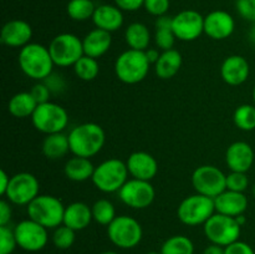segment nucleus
<instances>
[{"label":"nucleus","mask_w":255,"mask_h":254,"mask_svg":"<svg viewBox=\"0 0 255 254\" xmlns=\"http://www.w3.org/2000/svg\"><path fill=\"white\" fill-rule=\"evenodd\" d=\"M91 209L94 221L101 226L107 227L117 217L114 203L110 202L109 199H99L92 204Z\"/></svg>","instance_id":"obj_34"},{"label":"nucleus","mask_w":255,"mask_h":254,"mask_svg":"<svg viewBox=\"0 0 255 254\" xmlns=\"http://www.w3.org/2000/svg\"><path fill=\"white\" fill-rule=\"evenodd\" d=\"M74 72L82 81H92L100 74V65L97 59L84 55L76 64L74 65Z\"/></svg>","instance_id":"obj_33"},{"label":"nucleus","mask_w":255,"mask_h":254,"mask_svg":"<svg viewBox=\"0 0 255 254\" xmlns=\"http://www.w3.org/2000/svg\"><path fill=\"white\" fill-rule=\"evenodd\" d=\"M234 125L242 131L255 129V105L244 104L237 107L233 115Z\"/></svg>","instance_id":"obj_35"},{"label":"nucleus","mask_w":255,"mask_h":254,"mask_svg":"<svg viewBox=\"0 0 255 254\" xmlns=\"http://www.w3.org/2000/svg\"><path fill=\"white\" fill-rule=\"evenodd\" d=\"M17 247L26 252H39L46 247L49 242L47 228L32 219H24L14 228Z\"/></svg>","instance_id":"obj_14"},{"label":"nucleus","mask_w":255,"mask_h":254,"mask_svg":"<svg viewBox=\"0 0 255 254\" xmlns=\"http://www.w3.org/2000/svg\"><path fill=\"white\" fill-rule=\"evenodd\" d=\"M51 239L52 243L57 249L65 251V249H69L74 246L75 239H76V232L65 226V224H61V226L54 229Z\"/></svg>","instance_id":"obj_36"},{"label":"nucleus","mask_w":255,"mask_h":254,"mask_svg":"<svg viewBox=\"0 0 255 254\" xmlns=\"http://www.w3.org/2000/svg\"><path fill=\"white\" fill-rule=\"evenodd\" d=\"M204 234L211 243L226 248L229 244L239 241L242 233V226L237 218L214 213L203 226Z\"/></svg>","instance_id":"obj_8"},{"label":"nucleus","mask_w":255,"mask_h":254,"mask_svg":"<svg viewBox=\"0 0 255 254\" xmlns=\"http://www.w3.org/2000/svg\"><path fill=\"white\" fill-rule=\"evenodd\" d=\"M65 207L61 199L51 194H39L26 206L27 216L47 229H55L64 223Z\"/></svg>","instance_id":"obj_4"},{"label":"nucleus","mask_w":255,"mask_h":254,"mask_svg":"<svg viewBox=\"0 0 255 254\" xmlns=\"http://www.w3.org/2000/svg\"><path fill=\"white\" fill-rule=\"evenodd\" d=\"M82 45H84L85 55L94 57V59H99V57L104 56L111 47V32L96 27L87 32L86 36L82 39Z\"/></svg>","instance_id":"obj_24"},{"label":"nucleus","mask_w":255,"mask_h":254,"mask_svg":"<svg viewBox=\"0 0 255 254\" xmlns=\"http://www.w3.org/2000/svg\"><path fill=\"white\" fill-rule=\"evenodd\" d=\"M125 40L129 49L146 51L151 42V31L143 22H132L126 27L125 31Z\"/></svg>","instance_id":"obj_29"},{"label":"nucleus","mask_w":255,"mask_h":254,"mask_svg":"<svg viewBox=\"0 0 255 254\" xmlns=\"http://www.w3.org/2000/svg\"><path fill=\"white\" fill-rule=\"evenodd\" d=\"M182 55L178 50L169 49L161 52L158 61L154 64V72L162 80H169L176 76L182 67Z\"/></svg>","instance_id":"obj_25"},{"label":"nucleus","mask_w":255,"mask_h":254,"mask_svg":"<svg viewBox=\"0 0 255 254\" xmlns=\"http://www.w3.org/2000/svg\"><path fill=\"white\" fill-rule=\"evenodd\" d=\"M161 254H194V244L186 236H172L164 241Z\"/></svg>","instance_id":"obj_32"},{"label":"nucleus","mask_w":255,"mask_h":254,"mask_svg":"<svg viewBox=\"0 0 255 254\" xmlns=\"http://www.w3.org/2000/svg\"><path fill=\"white\" fill-rule=\"evenodd\" d=\"M172 20L173 17L163 15V16L157 17L156 22H154V27H156L154 42H156V46L162 51L173 49L174 41L177 39L173 32V27H172Z\"/></svg>","instance_id":"obj_30"},{"label":"nucleus","mask_w":255,"mask_h":254,"mask_svg":"<svg viewBox=\"0 0 255 254\" xmlns=\"http://www.w3.org/2000/svg\"><path fill=\"white\" fill-rule=\"evenodd\" d=\"M17 62L22 74L35 81H44L54 72L55 64L49 47L37 42H30L20 49Z\"/></svg>","instance_id":"obj_1"},{"label":"nucleus","mask_w":255,"mask_h":254,"mask_svg":"<svg viewBox=\"0 0 255 254\" xmlns=\"http://www.w3.org/2000/svg\"><path fill=\"white\" fill-rule=\"evenodd\" d=\"M253 100H254V104H255V85H254V89H253Z\"/></svg>","instance_id":"obj_53"},{"label":"nucleus","mask_w":255,"mask_h":254,"mask_svg":"<svg viewBox=\"0 0 255 254\" xmlns=\"http://www.w3.org/2000/svg\"><path fill=\"white\" fill-rule=\"evenodd\" d=\"M253 196H254V198H255V184H254V187H253Z\"/></svg>","instance_id":"obj_54"},{"label":"nucleus","mask_w":255,"mask_h":254,"mask_svg":"<svg viewBox=\"0 0 255 254\" xmlns=\"http://www.w3.org/2000/svg\"><path fill=\"white\" fill-rule=\"evenodd\" d=\"M224 254H255V252L246 242L237 241L224 248Z\"/></svg>","instance_id":"obj_43"},{"label":"nucleus","mask_w":255,"mask_h":254,"mask_svg":"<svg viewBox=\"0 0 255 254\" xmlns=\"http://www.w3.org/2000/svg\"><path fill=\"white\" fill-rule=\"evenodd\" d=\"M144 52H146V56L147 59H148L149 64H153V65L158 61L159 56H161V52H159L158 47H148Z\"/></svg>","instance_id":"obj_47"},{"label":"nucleus","mask_w":255,"mask_h":254,"mask_svg":"<svg viewBox=\"0 0 255 254\" xmlns=\"http://www.w3.org/2000/svg\"><path fill=\"white\" fill-rule=\"evenodd\" d=\"M95 10L96 6L92 0H70L66 6L67 15L75 21H86L92 19Z\"/></svg>","instance_id":"obj_31"},{"label":"nucleus","mask_w":255,"mask_h":254,"mask_svg":"<svg viewBox=\"0 0 255 254\" xmlns=\"http://www.w3.org/2000/svg\"><path fill=\"white\" fill-rule=\"evenodd\" d=\"M216 213L214 199L203 194H192L186 197L179 203L177 209V217L183 224L189 227H197L206 223Z\"/></svg>","instance_id":"obj_6"},{"label":"nucleus","mask_w":255,"mask_h":254,"mask_svg":"<svg viewBox=\"0 0 255 254\" xmlns=\"http://www.w3.org/2000/svg\"><path fill=\"white\" fill-rule=\"evenodd\" d=\"M30 92H31V95L34 96V99L36 100V102L39 105L50 101L51 91H50V89L46 86V84L44 81H37L32 86V89L30 90Z\"/></svg>","instance_id":"obj_41"},{"label":"nucleus","mask_w":255,"mask_h":254,"mask_svg":"<svg viewBox=\"0 0 255 254\" xmlns=\"http://www.w3.org/2000/svg\"><path fill=\"white\" fill-rule=\"evenodd\" d=\"M249 187V178L243 172H231L227 174V189L234 192H244Z\"/></svg>","instance_id":"obj_38"},{"label":"nucleus","mask_w":255,"mask_h":254,"mask_svg":"<svg viewBox=\"0 0 255 254\" xmlns=\"http://www.w3.org/2000/svg\"><path fill=\"white\" fill-rule=\"evenodd\" d=\"M92 221H94L92 209L89 204L84 203V202H74L65 207L64 223L62 224L74 229L75 232L86 229Z\"/></svg>","instance_id":"obj_23"},{"label":"nucleus","mask_w":255,"mask_h":254,"mask_svg":"<svg viewBox=\"0 0 255 254\" xmlns=\"http://www.w3.org/2000/svg\"><path fill=\"white\" fill-rule=\"evenodd\" d=\"M100 254H119L117 252H112V251H106V252H102V253Z\"/></svg>","instance_id":"obj_51"},{"label":"nucleus","mask_w":255,"mask_h":254,"mask_svg":"<svg viewBox=\"0 0 255 254\" xmlns=\"http://www.w3.org/2000/svg\"><path fill=\"white\" fill-rule=\"evenodd\" d=\"M169 5H171L169 0H144L143 7L148 14L159 17L167 14Z\"/></svg>","instance_id":"obj_39"},{"label":"nucleus","mask_w":255,"mask_h":254,"mask_svg":"<svg viewBox=\"0 0 255 254\" xmlns=\"http://www.w3.org/2000/svg\"><path fill=\"white\" fill-rule=\"evenodd\" d=\"M10 178H11V177L6 173L5 169H1V171H0V194H1V196H5V193H6V189L10 183Z\"/></svg>","instance_id":"obj_46"},{"label":"nucleus","mask_w":255,"mask_h":254,"mask_svg":"<svg viewBox=\"0 0 255 254\" xmlns=\"http://www.w3.org/2000/svg\"><path fill=\"white\" fill-rule=\"evenodd\" d=\"M44 82L46 84V86L50 89L51 94H60V92L64 91L65 87H66L65 80L62 79L61 75L55 74V72H52L50 76H47L46 79L44 80Z\"/></svg>","instance_id":"obj_42"},{"label":"nucleus","mask_w":255,"mask_h":254,"mask_svg":"<svg viewBox=\"0 0 255 254\" xmlns=\"http://www.w3.org/2000/svg\"><path fill=\"white\" fill-rule=\"evenodd\" d=\"M32 37V27L25 20L14 19L5 22L0 34V41L7 47L22 49L30 44Z\"/></svg>","instance_id":"obj_17"},{"label":"nucleus","mask_w":255,"mask_h":254,"mask_svg":"<svg viewBox=\"0 0 255 254\" xmlns=\"http://www.w3.org/2000/svg\"><path fill=\"white\" fill-rule=\"evenodd\" d=\"M217 213L229 217H237L244 214L248 208V198L242 192H234L226 189L223 193L214 198Z\"/></svg>","instance_id":"obj_21"},{"label":"nucleus","mask_w":255,"mask_h":254,"mask_svg":"<svg viewBox=\"0 0 255 254\" xmlns=\"http://www.w3.org/2000/svg\"><path fill=\"white\" fill-rule=\"evenodd\" d=\"M31 121L35 128L41 133H59L64 132L69 125V115L61 105L49 101L37 105Z\"/></svg>","instance_id":"obj_9"},{"label":"nucleus","mask_w":255,"mask_h":254,"mask_svg":"<svg viewBox=\"0 0 255 254\" xmlns=\"http://www.w3.org/2000/svg\"><path fill=\"white\" fill-rule=\"evenodd\" d=\"M172 17L173 32L181 41H194L204 32V16L196 10H183Z\"/></svg>","instance_id":"obj_15"},{"label":"nucleus","mask_w":255,"mask_h":254,"mask_svg":"<svg viewBox=\"0 0 255 254\" xmlns=\"http://www.w3.org/2000/svg\"><path fill=\"white\" fill-rule=\"evenodd\" d=\"M39 179L29 172H20L11 176L4 197L15 206H27L39 196Z\"/></svg>","instance_id":"obj_12"},{"label":"nucleus","mask_w":255,"mask_h":254,"mask_svg":"<svg viewBox=\"0 0 255 254\" xmlns=\"http://www.w3.org/2000/svg\"><path fill=\"white\" fill-rule=\"evenodd\" d=\"M236 29L234 17L224 10H214L204 16V34L213 40H226Z\"/></svg>","instance_id":"obj_16"},{"label":"nucleus","mask_w":255,"mask_h":254,"mask_svg":"<svg viewBox=\"0 0 255 254\" xmlns=\"http://www.w3.org/2000/svg\"><path fill=\"white\" fill-rule=\"evenodd\" d=\"M42 153L49 159H60L70 152V142L69 134H65L64 132L59 133L46 134V137L42 141Z\"/></svg>","instance_id":"obj_27"},{"label":"nucleus","mask_w":255,"mask_h":254,"mask_svg":"<svg viewBox=\"0 0 255 254\" xmlns=\"http://www.w3.org/2000/svg\"><path fill=\"white\" fill-rule=\"evenodd\" d=\"M117 193L122 203L133 209L147 208L156 198V191L151 182L136 178L128 179Z\"/></svg>","instance_id":"obj_13"},{"label":"nucleus","mask_w":255,"mask_h":254,"mask_svg":"<svg viewBox=\"0 0 255 254\" xmlns=\"http://www.w3.org/2000/svg\"><path fill=\"white\" fill-rule=\"evenodd\" d=\"M95 26L105 31H117L124 25V12L117 5L102 4L96 6L95 14L92 16Z\"/></svg>","instance_id":"obj_22"},{"label":"nucleus","mask_w":255,"mask_h":254,"mask_svg":"<svg viewBox=\"0 0 255 254\" xmlns=\"http://www.w3.org/2000/svg\"><path fill=\"white\" fill-rule=\"evenodd\" d=\"M146 52L128 49L120 54L115 61V74L117 79L127 85H136L143 81L149 72Z\"/></svg>","instance_id":"obj_3"},{"label":"nucleus","mask_w":255,"mask_h":254,"mask_svg":"<svg viewBox=\"0 0 255 254\" xmlns=\"http://www.w3.org/2000/svg\"><path fill=\"white\" fill-rule=\"evenodd\" d=\"M95 166L90 158L74 156L66 162L64 167V173L70 181L85 182L92 178Z\"/></svg>","instance_id":"obj_26"},{"label":"nucleus","mask_w":255,"mask_h":254,"mask_svg":"<svg viewBox=\"0 0 255 254\" xmlns=\"http://www.w3.org/2000/svg\"><path fill=\"white\" fill-rule=\"evenodd\" d=\"M237 221H238V223L241 224V226H243V224L246 223V217H244L243 214H242V216L237 217Z\"/></svg>","instance_id":"obj_50"},{"label":"nucleus","mask_w":255,"mask_h":254,"mask_svg":"<svg viewBox=\"0 0 255 254\" xmlns=\"http://www.w3.org/2000/svg\"><path fill=\"white\" fill-rule=\"evenodd\" d=\"M146 254H161V252H148Z\"/></svg>","instance_id":"obj_52"},{"label":"nucleus","mask_w":255,"mask_h":254,"mask_svg":"<svg viewBox=\"0 0 255 254\" xmlns=\"http://www.w3.org/2000/svg\"><path fill=\"white\" fill-rule=\"evenodd\" d=\"M236 7L243 19L255 22V0H237Z\"/></svg>","instance_id":"obj_40"},{"label":"nucleus","mask_w":255,"mask_h":254,"mask_svg":"<svg viewBox=\"0 0 255 254\" xmlns=\"http://www.w3.org/2000/svg\"><path fill=\"white\" fill-rule=\"evenodd\" d=\"M192 184L197 193L216 198L227 189V174L212 164H203L194 169Z\"/></svg>","instance_id":"obj_11"},{"label":"nucleus","mask_w":255,"mask_h":254,"mask_svg":"<svg viewBox=\"0 0 255 254\" xmlns=\"http://www.w3.org/2000/svg\"><path fill=\"white\" fill-rule=\"evenodd\" d=\"M16 247L14 229L9 226H0V254H12Z\"/></svg>","instance_id":"obj_37"},{"label":"nucleus","mask_w":255,"mask_h":254,"mask_svg":"<svg viewBox=\"0 0 255 254\" xmlns=\"http://www.w3.org/2000/svg\"><path fill=\"white\" fill-rule=\"evenodd\" d=\"M203 254H224V247L211 243V246H208L204 249Z\"/></svg>","instance_id":"obj_48"},{"label":"nucleus","mask_w":255,"mask_h":254,"mask_svg":"<svg viewBox=\"0 0 255 254\" xmlns=\"http://www.w3.org/2000/svg\"><path fill=\"white\" fill-rule=\"evenodd\" d=\"M115 4L122 11H136L139 7L143 6L144 0H115Z\"/></svg>","instance_id":"obj_45"},{"label":"nucleus","mask_w":255,"mask_h":254,"mask_svg":"<svg viewBox=\"0 0 255 254\" xmlns=\"http://www.w3.org/2000/svg\"><path fill=\"white\" fill-rule=\"evenodd\" d=\"M109 239L121 249H131L138 246L143 237L142 226L129 216H117L107 226Z\"/></svg>","instance_id":"obj_10"},{"label":"nucleus","mask_w":255,"mask_h":254,"mask_svg":"<svg viewBox=\"0 0 255 254\" xmlns=\"http://www.w3.org/2000/svg\"><path fill=\"white\" fill-rule=\"evenodd\" d=\"M128 168L126 162L119 158H109L95 167L92 183L104 193H115L128 181Z\"/></svg>","instance_id":"obj_5"},{"label":"nucleus","mask_w":255,"mask_h":254,"mask_svg":"<svg viewBox=\"0 0 255 254\" xmlns=\"http://www.w3.org/2000/svg\"><path fill=\"white\" fill-rule=\"evenodd\" d=\"M47 47L55 66L59 67L74 66L85 55L82 40L71 32L56 35Z\"/></svg>","instance_id":"obj_7"},{"label":"nucleus","mask_w":255,"mask_h":254,"mask_svg":"<svg viewBox=\"0 0 255 254\" xmlns=\"http://www.w3.org/2000/svg\"><path fill=\"white\" fill-rule=\"evenodd\" d=\"M254 149L248 142H233L227 148L226 163L231 172H243L247 173L254 163Z\"/></svg>","instance_id":"obj_19"},{"label":"nucleus","mask_w":255,"mask_h":254,"mask_svg":"<svg viewBox=\"0 0 255 254\" xmlns=\"http://www.w3.org/2000/svg\"><path fill=\"white\" fill-rule=\"evenodd\" d=\"M10 204L11 203L7 202L6 199H2L0 202V226H9L10 221H11L12 211Z\"/></svg>","instance_id":"obj_44"},{"label":"nucleus","mask_w":255,"mask_h":254,"mask_svg":"<svg viewBox=\"0 0 255 254\" xmlns=\"http://www.w3.org/2000/svg\"><path fill=\"white\" fill-rule=\"evenodd\" d=\"M36 100L31 95V92H17L15 94L11 99L9 100L7 104V110H9L10 115H12L16 119H26V117H31L32 114L35 112L37 107Z\"/></svg>","instance_id":"obj_28"},{"label":"nucleus","mask_w":255,"mask_h":254,"mask_svg":"<svg viewBox=\"0 0 255 254\" xmlns=\"http://www.w3.org/2000/svg\"><path fill=\"white\" fill-rule=\"evenodd\" d=\"M251 66L246 57L241 55H231L222 62L221 76L224 82L231 86H239L248 80Z\"/></svg>","instance_id":"obj_20"},{"label":"nucleus","mask_w":255,"mask_h":254,"mask_svg":"<svg viewBox=\"0 0 255 254\" xmlns=\"http://www.w3.org/2000/svg\"><path fill=\"white\" fill-rule=\"evenodd\" d=\"M70 152L74 156L91 158L96 156L106 142V133L99 124L86 122L75 126L69 133Z\"/></svg>","instance_id":"obj_2"},{"label":"nucleus","mask_w":255,"mask_h":254,"mask_svg":"<svg viewBox=\"0 0 255 254\" xmlns=\"http://www.w3.org/2000/svg\"><path fill=\"white\" fill-rule=\"evenodd\" d=\"M249 39H251L252 41H253L254 44H255V25H254L253 27H252L251 32H249Z\"/></svg>","instance_id":"obj_49"},{"label":"nucleus","mask_w":255,"mask_h":254,"mask_svg":"<svg viewBox=\"0 0 255 254\" xmlns=\"http://www.w3.org/2000/svg\"><path fill=\"white\" fill-rule=\"evenodd\" d=\"M126 164L129 176L142 181L151 182V179H153L158 172L157 159L151 153L144 151H136L129 154Z\"/></svg>","instance_id":"obj_18"}]
</instances>
